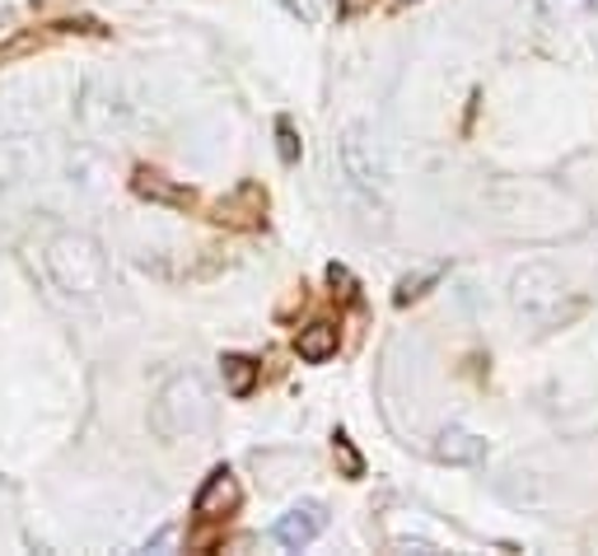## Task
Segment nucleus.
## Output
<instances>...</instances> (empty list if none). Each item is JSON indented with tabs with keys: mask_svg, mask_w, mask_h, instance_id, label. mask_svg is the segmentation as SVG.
Listing matches in <instances>:
<instances>
[{
	"mask_svg": "<svg viewBox=\"0 0 598 556\" xmlns=\"http://www.w3.org/2000/svg\"><path fill=\"white\" fill-rule=\"evenodd\" d=\"M510 309L533 328H556V323L580 313V295L570 290V281L556 267L524 263L510 276Z\"/></svg>",
	"mask_w": 598,
	"mask_h": 556,
	"instance_id": "3",
	"label": "nucleus"
},
{
	"mask_svg": "<svg viewBox=\"0 0 598 556\" xmlns=\"http://www.w3.org/2000/svg\"><path fill=\"white\" fill-rule=\"evenodd\" d=\"M397 547H403V552H440V547L426 543V538H397Z\"/></svg>",
	"mask_w": 598,
	"mask_h": 556,
	"instance_id": "17",
	"label": "nucleus"
},
{
	"mask_svg": "<svg viewBox=\"0 0 598 556\" xmlns=\"http://www.w3.org/2000/svg\"><path fill=\"white\" fill-rule=\"evenodd\" d=\"M332 449H337V459H342V472H346V477H361V453H355V445L346 440V435H337Z\"/></svg>",
	"mask_w": 598,
	"mask_h": 556,
	"instance_id": "14",
	"label": "nucleus"
},
{
	"mask_svg": "<svg viewBox=\"0 0 598 556\" xmlns=\"http://www.w3.org/2000/svg\"><path fill=\"white\" fill-rule=\"evenodd\" d=\"M598 14V0H537V19L552 29H570L585 24V19Z\"/></svg>",
	"mask_w": 598,
	"mask_h": 556,
	"instance_id": "9",
	"label": "nucleus"
},
{
	"mask_svg": "<svg viewBox=\"0 0 598 556\" xmlns=\"http://www.w3.org/2000/svg\"><path fill=\"white\" fill-rule=\"evenodd\" d=\"M397 6H416V0H397Z\"/></svg>",
	"mask_w": 598,
	"mask_h": 556,
	"instance_id": "18",
	"label": "nucleus"
},
{
	"mask_svg": "<svg viewBox=\"0 0 598 556\" xmlns=\"http://www.w3.org/2000/svg\"><path fill=\"white\" fill-rule=\"evenodd\" d=\"M238 501H244V487H238V477H234V468H215L206 482H202V491H196V501H192V514H202V520H221V514H234L238 510Z\"/></svg>",
	"mask_w": 598,
	"mask_h": 556,
	"instance_id": "7",
	"label": "nucleus"
},
{
	"mask_svg": "<svg viewBox=\"0 0 598 556\" xmlns=\"http://www.w3.org/2000/svg\"><path fill=\"white\" fill-rule=\"evenodd\" d=\"M211 416H215V397L196 370H178L150 403V426L159 440H192V435L211 426Z\"/></svg>",
	"mask_w": 598,
	"mask_h": 556,
	"instance_id": "2",
	"label": "nucleus"
},
{
	"mask_svg": "<svg viewBox=\"0 0 598 556\" xmlns=\"http://www.w3.org/2000/svg\"><path fill=\"white\" fill-rule=\"evenodd\" d=\"M435 459L449 463V468H472V463L487 459V440H482V435H472V430H463V426H449L440 440H435Z\"/></svg>",
	"mask_w": 598,
	"mask_h": 556,
	"instance_id": "8",
	"label": "nucleus"
},
{
	"mask_svg": "<svg viewBox=\"0 0 598 556\" xmlns=\"http://www.w3.org/2000/svg\"><path fill=\"white\" fill-rule=\"evenodd\" d=\"M328 528V510L323 505H295V510H286L281 520L271 524V538L281 543L286 552H299V547H309V543H318V533Z\"/></svg>",
	"mask_w": 598,
	"mask_h": 556,
	"instance_id": "6",
	"label": "nucleus"
},
{
	"mask_svg": "<svg viewBox=\"0 0 598 556\" xmlns=\"http://www.w3.org/2000/svg\"><path fill=\"white\" fill-rule=\"evenodd\" d=\"M295 351H299V361L323 365L328 355H337V328L332 323H309L305 332L295 336Z\"/></svg>",
	"mask_w": 598,
	"mask_h": 556,
	"instance_id": "10",
	"label": "nucleus"
},
{
	"mask_svg": "<svg viewBox=\"0 0 598 556\" xmlns=\"http://www.w3.org/2000/svg\"><path fill=\"white\" fill-rule=\"evenodd\" d=\"M173 543H178V528L169 524V528H159V533H154V538L146 543V552H164V547H173Z\"/></svg>",
	"mask_w": 598,
	"mask_h": 556,
	"instance_id": "16",
	"label": "nucleus"
},
{
	"mask_svg": "<svg viewBox=\"0 0 598 556\" xmlns=\"http://www.w3.org/2000/svg\"><path fill=\"white\" fill-rule=\"evenodd\" d=\"M43 271L66 300H98L108 290V257L79 229H56L43 248Z\"/></svg>",
	"mask_w": 598,
	"mask_h": 556,
	"instance_id": "1",
	"label": "nucleus"
},
{
	"mask_svg": "<svg viewBox=\"0 0 598 556\" xmlns=\"http://www.w3.org/2000/svg\"><path fill=\"white\" fill-rule=\"evenodd\" d=\"M136 192H141V196H154V202H173V206H188V192H173L169 183H164V178H159V173H136Z\"/></svg>",
	"mask_w": 598,
	"mask_h": 556,
	"instance_id": "12",
	"label": "nucleus"
},
{
	"mask_svg": "<svg viewBox=\"0 0 598 556\" xmlns=\"http://www.w3.org/2000/svg\"><path fill=\"white\" fill-rule=\"evenodd\" d=\"M281 6H286L305 29H318V24L328 19V0H281Z\"/></svg>",
	"mask_w": 598,
	"mask_h": 556,
	"instance_id": "13",
	"label": "nucleus"
},
{
	"mask_svg": "<svg viewBox=\"0 0 598 556\" xmlns=\"http://www.w3.org/2000/svg\"><path fill=\"white\" fill-rule=\"evenodd\" d=\"M136 117V104H127V94L113 85L104 75H89L85 85L75 94V122L79 131L89 136V141H113V136H122Z\"/></svg>",
	"mask_w": 598,
	"mask_h": 556,
	"instance_id": "4",
	"label": "nucleus"
},
{
	"mask_svg": "<svg viewBox=\"0 0 598 556\" xmlns=\"http://www.w3.org/2000/svg\"><path fill=\"white\" fill-rule=\"evenodd\" d=\"M276 136H281V159H286V164H295V159H299V141H295V127H290V122H281V127H276Z\"/></svg>",
	"mask_w": 598,
	"mask_h": 556,
	"instance_id": "15",
	"label": "nucleus"
},
{
	"mask_svg": "<svg viewBox=\"0 0 598 556\" xmlns=\"http://www.w3.org/2000/svg\"><path fill=\"white\" fill-rule=\"evenodd\" d=\"M337 164H342V178L365 192V196H378L388 188V159H384V146L374 141L370 127H346L342 141H337Z\"/></svg>",
	"mask_w": 598,
	"mask_h": 556,
	"instance_id": "5",
	"label": "nucleus"
},
{
	"mask_svg": "<svg viewBox=\"0 0 598 556\" xmlns=\"http://www.w3.org/2000/svg\"><path fill=\"white\" fill-rule=\"evenodd\" d=\"M221 365H225V370H221V374H225V388H229L234 397H244V393L253 388V379H257V365L248 361V355H225Z\"/></svg>",
	"mask_w": 598,
	"mask_h": 556,
	"instance_id": "11",
	"label": "nucleus"
}]
</instances>
